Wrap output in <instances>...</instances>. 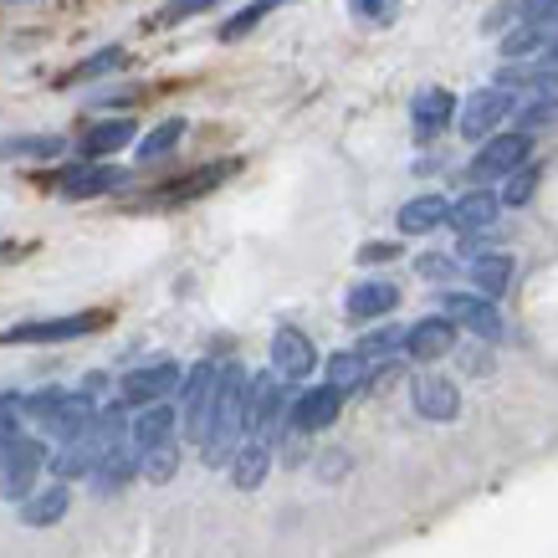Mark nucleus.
Here are the masks:
<instances>
[{"label": "nucleus", "mask_w": 558, "mask_h": 558, "mask_svg": "<svg viewBox=\"0 0 558 558\" xmlns=\"http://www.w3.org/2000/svg\"><path fill=\"white\" fill-rule=\"evenodd\" d=\"M395 303H400V292H395V282H359L354 292H349V318H385V313H395Z\"/></svg>", "instance_id": "20"}, {"label": "nucleus", "mask_w": 558, "mask_h": 558, "mask_svg": "<svg viewBox=\"0 0 558 558\" xmlns=\"http://www.w3.org/2000/svg\"><path fill=\"white\" fill-rule=\"evenodd\" d=\"M129 174L123 170H108V165H72V170L57 174V190L68 195V201H93V195H108V190H119Z\"/></svg>", "instance_id": "13"}, {"label": "nucleus", "mask_w": 558, "mask_h": 558, "mask_svg": "<svg viewBox=\"0 0 558 558\" xmlns=\"http://www.w3.org/2000/svg\"><path fill=\"white\" fill-rule=\"evenodd\" d=\"M451 113H457V98H451L446 87H421L415 102H410V123H415V134L421 138L440 134V129L451 123Z\"/></svg>", "instance_id": "16"}, {"label": "nucleus", "mask_w": 558, "mask_h": 558, "mask_svg": "<svg viewBox=\"0 0 558 558\" xmlns=\"http://www.w3.org/2000/svg\"><path fill=\"white\" fill-rule=\"evenodd\" d=\"M138 466H144V476H149V482H170L174 466H180V451H174V440H170V446H154V451L138 461Z\"/></svg>", "instance_id": "31"}, {"label": "nucleus", "mask_w": 558, "mask_h": 558, "mask_svg": "<svg viewBox=\"0 0 558 558\" xmlns=\"http://www.w3.org/2000/svg\"><path fill=\"white\" fill-rule=\"evenodd\" d=\"M543 68L558 72V41H548V51H543Z\"/></svg>", "instance_id": "40"}, {"label": "nucleus", "mask_w": 558, "mask_h": 558, "mask_svg": "<svg viewBox=\"0 0 558 558\" xmlns=\"http://www.w3.org/2000/svg\"><path fill=\"white\" fill-rule=\"evenodd\" d=\"M119 57H123V51H119V47H108V51H98V57H93V62H83V68L72 72V77H98V72H108V68H119Z\"/></svg>", "instance_id": "37"}, {"label": "nucleus", "mask_w": 558, "mask_h": 558, "mask_svg": "<svg viewBox=\"0 0 558 558\" xmlns=\"http://www.w3.org/2000/svg\"><path fill=\"white\" fill-rule=\"evenodd\" d=\"M389 256H395V246H389V241H369V246H364V252H359V262H389Z\"/></svg>", "instance_id": "38"}, {"label": "nucleus", "mask_w": 558, "mask_h": 558, "mask_svg": "<svg viewBox=\"0 0 558 558\" xmlns=\"http://www.w3.org/2000/svg\"><path fill=\"white\" fill-rule=\"evenodd\" d=\"M180 385V364L174 359H159V364H144V369H134L129 379H123V405H165V395Z\"/></svg>", "instance_id": "9"}, {"label": "nucleus", "mask_w": 558, "mask_h": 558, "mask_svg": "<svg viewBox=\"0 0 558 558\" xmlns=\"http://www.w3.org/2000/svg\"><path fill=\"white\" fill-rule=\"evenodd\" d=\"M180 138H185V119L159 123V129H154V134L144 138V144H138V159H144V165H154V159H165V154H170L174 144H180Z\"/></svg>", "instance_id": "29"}, {"label": "nucleus", "mask_w": 558, "mask_h": 558, "mask_svg": "<svg viewBox=\"0 0 558 558\" xmlns=\"http://www.w3.org/2000/svg\"><path fill=\"white\" fill-rule=\"evenodd\" d=\"M533 190H538V170L533 165H523V170L508 174V185H502V205H523L533 201Z\"/></svg>", "instance_id": "32"}, {"label": "nucleus", "mask_w": 558, "mask_h": 558, "mask_svg": "<svg viewBox=\"0 0 558 558\" xmlns=\"http://www.w3.org/2000/svg\"><path fill=\"white\" fill-rule=\"evenodd\" d=\"M538 26H558V5H554V11H548V16L538 21Z\"/></svg>", "instance_id": "41"}, {"label": "nucleus", "mask_w": 558, "mask_h": 558, "mask_svg": "<svg viewBox=\"0 0 558 558\" xmlns=\"http://www.w3.org/2000/svg\"><path fill=\"white\" fill-rule=\"evenodd\" d=\"M451 220V205L440 201V195H415V201L400 210V231L405 236H425V231H436Z\"/></svg>", "instance_id": "21"}, {"label": "nucleus", "mask_w": 558, "mask_h": 558, "mask_svg": "<svg viewBox=\"0 0 558 558\" xmlns=\"http://www.w3.org/2000/svg\"><path fill=\"white\" fill-rule=\"evenodd\" d=\"M440 303H446V318L457 328H466V333H476V339H497L502 333V313L482 292H446Z\"/></svg>", "instance_id": "7"}, {"label": "nucleus", "mask_w": 558, "mask_h": 558, "mask_svg": "<svg viewBox=\"0 0 558 558\" xmlns=\"http://www.w3.org/2000/svg\"><path fill=\"white\" fill-rule=\"evenodd\" d=\"M364 374H369V359L359 354V349H349V354H333V359H328V385L339 389V395H349V389L364 385Z\"/></svg>", "instance_id": "27"}, {"label": "nucleus", "mask_w": 558, "mask_h": 558, "mask_svg": "<svg viewBox=\"0 0 558 558\" xmlns=\"http://www.w3.org/2000/svg\"><path fill=\"white\" fill-rule=\"evenodd\" d=\"M170 430H174V410L170 405H149V410H144V415L129 425V440H134L138 461L149 457L154 446H170Z\"/></svg>", "instance_id": "19"}, {"label": "nucleus", "mask_w": 558, "mask_h": 558, "mask_svg": "<svg viewBox=\"0 0 558 558\" xmlns=\"http://www.w3.org/2000/svg\"><path fill=\"white\" fill-rule=\"evenodd\" d=\"M129 430H123V405L119 410H98V421L87 425L83 436H72L57 457V476H98L102 461L119 451Z\"/></svg>", "instance_id": "2"}, {"label": "nucleus", "mask_w": 558, "mask_h": 558, "mask_svg": "<svg viewBox=\"0 0 558 558\" xmlns=\"http://www.w3.org/2000/svg\"><path fill=\"white\" fill-rule=\"evenodd\" d=\"M451 343H457V323L446 318V313H440V318H421L415 323V328H410L405 333V349L415 359H440V354H451Z\"/></svg>", "instance_id": "17"}, {"label": "nucleus", "mask_w": 558, "mask_h": 558, "mask_svg": "<svg viewBox=\"0 0 558 558\" xmlns=\"http://www.w3.org/2000/svg\"><path fill=\"white\" fill-rule=\"evenodd\" d=\"M543 41H548V26H538V21H527L523 32H512L508 41H502V51H508V57H527V51L543 47Z\"/></svg>", "instance_id": "34"}, {"label": "nucleus", "mask_w": 558, "mask_h": 558, "mask_svg": "<svg viewBox=\"0 0 558 558\" xmlns=\"http://www.w3.org/2000/svg\"><path fill=\"white\" fill-rule=\"evenodd\" d=\"M205 5H216V0H170V5H165V26H174V21H190V16H201Z\"/></svg>", "instance_id": "36"}, {"label": "nucleus", "mask_w": 558, "mask_h": 558, "mask_svg": "<svg viewBox=\"0 0 558 558\" xmlns=\"http://www.w3.org/2000/svg\"><path fill=\"white\" fill-rule=\"evenodd\" d=\"M405 333H410V328H374L369 339L359 343V354H364V359H379V354H395V349H400V343H405Z\"/></svg>", "instance_id": "33"}, {"label": "nucleus", "mask_w": 558, "mask_h": 558, "mask_svg": "<svg viewBox=\"0 0 558 558\" xmlns=\"http://www.w3.org/2000/svg\"><path fill=\"white\" fill-rule=\"evenodd\" d=\"M446 271H451L446 256H421V277H446Z\"/></svg>", "instance_id": "39"}, {"label": "nucleus", "mask_w": 558, "mask_h": 558, "mask_svg": "<svg viewBox=\"0 0 558 558\" xmlns=\"http://www.w3.org/2000/svg\"><path fill=\"white\" fill-rule=\"evenodd\" d=\"M527 149H533V138L523 129H512V134H497L487 138L472 159V180H508L512 170H523L527 165Z\"/></svg>", "instance_id": "3"}, {"label": "nucleus", "mask_w": 558, "mask_h": 558, "mask_svg": "<svg viewBox=\"0 0 558 558\" xmlns=\"http://www.w3.org/2000/svg\"><path fill=\"white\" fill-rule=\"evenodd\" d=\"M282 385H277V374H262V379H252V389H246V430H252V440H267L277 436V425H282Z\"/></svg>", "instance_id": "5"}, {"label": "nucleus", "mask_w": 558, "mask_h": 558, "mask_svg": "<svg viewBox=\"0 0 558 558\" xmlns=\"http://www.w3.org/2000/svg\"><path fill=\"white\" fill-rule=\"evenodd\" d=\"M267 466H271V446L267 440H246L236 451V461H231V482H236L241 492H252L267 482Z\"/></svg>", "instance_id": "22"}, {"label": "nucleus", "mask_w": 558, "mask_h": 558, "mask_svg": "<svg viewBox=\"0 0 558 558\" xmlns=\"http://www.w3.org/2000/svg\"><path fill=\"white\" fill-rule=\"evenodd\" d=\"M313 364H318L313 339L298 333V328H277V339H271V374H277V379H307Z\"/></svg>", "instance_id": "10"}, {"label": "nucleus", "mask_w": 558, "mask_h": 558, "mask_svg": "<svg viewBox=\"0 0 558 558\" xmlns=\"http://www.w3.org/2000/svg\"><path fill=\"white\" fill-rule=\"evenodd\" d=\"M271 5H282V0H252V5H246L241 16H231L226 26H220V41H241V36L252 32L256 21H267V16H271Z\"/></svg>", "instance_id": "30"}, {"label": "nucleus", "mask_w": 558, "mask_h": 558, "mask_svg": "<svg viewBox=\"0 0 558 558\" xmlns=\"http://www.w3.org/2000/svg\"><path fill=\"white\" fill-rule=\"evenodd\" d=\"M41 461H47V446L41 440H16L5 461H0V497H11V502H26L36 487V472H41Z\"/></svg>", "instance_id": "4"}, {"label": "nucleus", "mask_w": 558, "mask_h": 558, "mask_svg": "<svg viewBox=\"0 0 558 558\" xmlns=\"http://www.w3.org/2000/svg\"><path fill=\"white\" fill-rule=\"evenodd\" d=\"M236 170V159H226V165H210V170H201V174H190L185 185H165L159 190V195H154V201L159 205H174V201H190V195H205V190H216L220 180H226V174Z\"/></svg>", "instance_id": "26"}, {"label": "nucleus", "mask_w": 558, "mask_h": 558, "mask_svg": "<svg viewBox=\"0 0 558 558\" xmlns=\"http://www.w3.org/2000/svg\"><path fill=\"white\" fill-rule=\"evenodd\" d=\"M93 421H98V405H93V395H87V389H77V395H62V400H57V405L41 415V425H47L51 436H62V440L83 436Z\"/></svg>", "instance_id": "14"}, {"label": "nucleus", "mask_w": 558, "mask_h": 558, "mask_svg": "<svg viewBox=\"0 0 558 558\" xmlns=\"http://www.w3.org/2000/svg\"><path fill=\"white\" fill-rule=\"evenodd\" d=\"M472 282L482 298H497V292H508L512 282V256L508 252H482L472 256Z\"/></svg>", "instance_id": "23"}, {"label": "nucleus", "mask_w": 558, "mask_h": 558, "mask_svg": "<svg viewBox=\"0 0 558 558\" xmlns=\"http://www.w3.org/2000/svg\"><path fill=\"white\" fill-rule=\"evenodd\" d=\"M62 149L57 134H32V138H0V159H51Z\"/></svg>", "instance_id": "28"}, {"label": "nucleus", "mask_w": 558, "mask_h": 558, "mask_svg": "<svg viewBox=\"0 0 558 558\" xmlns=\"http://www.w3.org/2000/svg\"><path fill=\"white\" fill-rule=\"evenodd\" d=\"M134 138V123L129 119H108V123H93L83 134V154L87 159H98V154H113V149H123Z\"/></svg>", "instance_id": "25"}, {"label": "nucleus", "mask_w": 558, "mask_h": 558, "mask_svg": "<svg viewBox=\"0 0 558 558\" xmlns=\"http://www.w3.org/2000/svg\"><path fill=\"white\" fill-rule=\"evenodd\" d=\"M246 369L241 364H226L220 369V389H216V405H210V425H205V466H226V461H236L241 451V436H246Z\"/></svg>", "instance_id": "1"}, {"label": "nucleus", "mask_w": 558, "mask_h": 558, "mask_svg": "<svg viewBox=\"0 0 558 558\" xmlns=\"http://www.w3.org/2000/svg\"><path fill=\"white\" fill-rule=\"evenodd\" d=\"M62 512H68V487L57 482V487L32 492V497H26V508H21V523H26V527H47V523H57Z\"/></svg>", "instance_id": "24"}, {"label": "nucleus", "mask_w": 558, "mask_h": 558, "mask_svg": "<svg viewBox=\"0 0 558 558\" xmlns=\"http://www.w3.org/2000/svg\"><path fill=\"white\" fill-rule=\"evenodd\" d=\"M354 5L359 21H374V26H385V21H395V0H349Z\"/></svg>", "instance_id": "35"}, {"label": "nucleus", "mask_w": 558, "mask_h": 558, "mask_svg": "<svg viewBox=\"0 0 558 558\" xmlns=\"http://www.w3.org/2000/svg\"><path fill=\"white\" fill-rule=\"evenodd\" d=\"M216 389H220V369L210 364V359H201V364L185 374V436L205 440L210 405H216Z\"/></svg>", "instance_id": "6"}, {"label": "nucleus", "mask_w": 558, "mask_h": 558, "mask_svg": "<svg viewBox=\"0 0 558 558\" xmlns=\"http://www.w3.org/2000/svg\"><path fill=\"white\" fill-rule=\"evenodd\" d=\"M415 410L425 421H457L461 410V389L446 379V374H421L415 379Z\"/></svg>", "instance_id": "15"}, {"label": "nucleus", "mask_w": 558, "mask_h": 558, "mask_svg": "<svg viewBox=\"0 0 558 558\" xmlns=\"http://www.w3.org/2000/svg\"><path fill=\"white\" fill-rule=\"evenodd\" d=\"M98 313H72V318H41V323H16L5 343H62V339H83L87 328H98Z\"/></svg>", "instance_id": "11"}, {"label": "nucleus", "mask_w": 558, "mask_h": 558, "mask_svg": "<svg viewBox=\"0 0 558 558\" xmlns=\"http://www.w3.org/2000/svg\"><path fill=\"white\" fill-rule=\"evenodd\" d=\"M512 113V93L508 87H482L466 98L461 108V134L466 138H497V123Z\"/></svg>", "instance_id": "8"}, {"label": "nucleus", "mask_w": 558, "mask_h": 558, "mask_svg": "<svg viewBox=\"0 0 558 558\" xmlns=\"http://www.w3.org/2000/svg\"><path fill=\"white\" fill-rule=\"evenodd\" d=\"M502 210V195H492V190H472V195H461L451 205V226H457L461 236H472V231H487L492 220Z\"/></svg>", "instance_id": "18"}, {"label": "nucleus", "mask_w": 558, "mask_h": 558, "mask_svg": "<svg viewBox=\"0 0 558 558\" xmlns=\"http://www.w3.org/2000/svg\"><path fill=\"white\" fill-rule=\"evenodd\" d=\"M339 410H343V395L333 385L303 389V395H298V405H292V430H303V436L328 430V425L339 421Z\"/></svg>", "instance_id": "12"}]
</instances>
